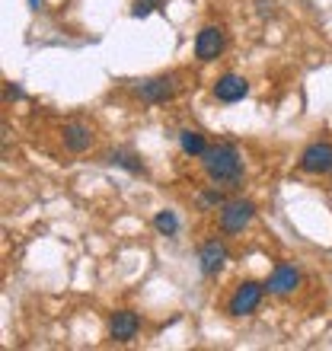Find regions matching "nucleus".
I'll return each mask as SVG.
<instances>
[{
    "instance_id": "nucleus-1",
    "label": "nucleus",
    "mask_w": 332,
    "mask_h": 351,
    "mask_svg": "<svg viewBox=\"0 0 332 351\" xmlns=\"http://www.w3.org/2000/svg\"><path fill=\"white\" fill-rule=\"evenodd\" d=\"M202 169L214 185L221 189H237L243 179V154L237 144L221 141V144H208L202 154Z\"/></svg>"
},
{
    "instance_id": "nucleus-2",
    "label": "nucleus",
    "mask_w": 332,
    "mask_h": 351,
    "mask_svg": "<svg viewBox=\"0 0 332 351\" xmlns=\"http://www.w3.org/2000/svg\"><path fill=\"white\" fill-rule=\"evenodd\" d=\"M252 221H256V204L249 202V198H230V202H224L221 214H217V227L227 237L243 233Z\"/></svg>"
},
{
    "instance_id": "nucleus-3",
    "label": "nucleus",
    "mask_w": 332,
    "mask_h": 351,
    "mask_svg": "<svg viewBox=\"0 0 332 351\" xmlns=\"http://www.w3.org/2000/svg\"><path fill=\"white\" fill-rule=\"evenodd\" d=\"M265 297V285L259 281H240L233 287V294L227 297V313L230 316H252Z\"/></svg>"
},
{
    "instance_id": "nucleus-4",
    "label": "nucleus",
    "mask_w": 332,
    "mask_h": 351,
    "mask_svg": "<svg viewBox=\"0 0 332 351\" xmlns=\"http://www.w3.org/2000/svg\"><path fill=\"white\" fill-rule=\"evenodd\" d=\"M134 93H138V99L147 102V106H163V102L176 99V93H179V77L176 74L147 77V80H141Z\"/></svg>"
},
{
    "instance_id": "nucleus-5",
    "label": "nucleus",
    "mask_w": 332,
    "mask_h": 351,
    "mask_svg": "<svg viewBox=\"0 0 332 351\" xmlns=\"http://www.w3.org/2000/svg\"><path fill=\"white\" fill-rule=\"evenodd\" d=\"M224 48H227V32H224V26L208 23V26L198 29V36H195V58H198L202 64L217 61V58L224 55Z\"/></svg>"
},
{
    "instance_id": "nucleus-6",
    "label": "nucleus",
    "mask_w": 332,
    "mask_h": 351,
    "mask_svg": "<svg viewBox=\"0 0 332 351\" xmlns=\"http://www.w3.org/2000/svg\"><path fill=\"white\" fill-rule=\"evenodd\" d=\"M297 167L307 176L332 173V141H313V144H307L300 160H297Z\"/></svg>"
},
{
    "instance_id": "nucleus-7",
    "label": "nucleus",
    "mask_w": 332,
    "mask_h": 351,
    "mask_svg": "<svg viewBox=\"0 0 332 351\" xmlns=\"http://www.w3.org/2000/svg\"><path fill=\"white\" fill-rule=\"evenodd\" d=\"M227 259H230L227 243H224L221 237H211V240H204L202 250H198V271H202L204 278H214L224 265H227Z\"/></svg>"
},
{
    "instance_id": "nucleus-8",
    "label": "nucleus",
    "mask_w": 332,
    "mask_h": 351,
    "mask_svg": "<svg viewBox=\"0 0 332 351\" xmlns=\"http://www.w3.org/2000/svg\"><path fill=\"white\" fill-rule=\"evenodd\" d=\"M297 287H300V268L291 265V262H278V265L272 268L268 281H265V291L268 294H275V297L294 294Z\"/></svg>"
},
{
    "instance_id": "nucleus-9",
    "label": "nucleus",
    "mask_w": 332,
    "mask_h": 351,
    "mask_svg": "<svg viewBox=\"0 0 332 351\" xmlns=\"http://www.w3.org/2000/svg\"><path fill=\"white\" fill-rule=\"evenodd\" d=\"M138 332H141V316L134 313V310H115V313L109 316V339L112 342L128 345L138 339Z\"/></svg>"
},
{
    "instance_id": "nucleus-10",
    "label": "nucleus",
    "mask_w": 332,
    "mask_h": 351,
    "mask_svg": "<svg viewBox=\"0 0 332 351\" xmlns=\"http://www.w3.org/2000/svg\"><path fill=\"white\" fill-rule=\"evenodd\" d=\"M214 99L217 102H227V106H233V102H240L249 96V80L240 74H221L217 80H214L211 86Z\"/></svg>"
},
{
    "instance_id": "nucleus-11",
    "label": "nucleus",
    "mask_w": 332,
    "mask_h": 351,
    "mask_svg": "<svg viewBox=\"0 0 332 351\" xmlns=\"http://www.w3.org/2000/svg\"><path fill=\"white\" fill-rule=\"evenodd\" d=\"M61 141H64V147L71 154H86L93 147V128L83 125V121H67L61 128Z\"/></svg>"
},
{
    "instance_id": "nucleus-12",
    "label": "nucleus",
    "mask_w": 332,
    "mask_h": 351,
    "mask_svg": "<svg viewBox=\"0 0 332 351\" xmlns=\"http://www.w3.org/2000/svg\"><path fill=\"white\" fill-rule=\"evenodd\" d=\"M179 150H182L185 157L202 160V154L208 150V141H204L202 131H195V128H182V131H179Z\"/></svg>"
},
{
    "instance_id": "nucleus-13",
    "label": "nucleus",
    "mask_w": 332,
    "mask_h": 351,
    "mask_svg": "<svg viewBox=\"0 0 332 351\" xmlns=\"http://www.w3.org/2000/svg\"><path fill=\"white\" fill-rule=\"evenodd\" d=\"M112 163V167H121V169H128V173H147V167H144V160L138 157V154H128V150H112L109 157H106Z\"/></svg>"
},
{
    "instance_id": "nucleus-14",
    "label": "nucleus",
    "mask_w": 332,
    "mask_h": 351,
    "mask_svg": "<svg viewBox=\"0 0 332 351\" xmlns=\"http://www.w3.org/2000/svg\"><path fill=\"white\" fill-rule=\"evenodd\" d=\"M224 202H227V198H224L221 185H211V189H202V192H198V208H202V211H221Z\"/></svg>"
},
{
    "instance_id": "nucleus-15",
    "label": "nucleus",
    "mask_w": 332,
    "mask_h": 351,
    "mask_svg": "<svg viewBox=\"0 0 332 351\" xmlns=\"http://www.w3.org/2000/svg\"><path fill=\"white\" fill-rule=\"evenodd\" d=\"M154 227H157L160 237H176L179 233V217H176V211H157L154 214Z\"/></svg>"
},
{
    "instance_id": "nucleus-16",
    "label": "nucleus",
    "mask_w": 332,
    "mask_h": 351,
    "mask_svg": "<svg viewBox=\"0 0 332 351\" xmlns=\"http://www.w3.org/2000/svg\"><path fill=\"white\" fill-rule=\"evenodd\" d=\"M160 3H163V0H134V7H131V16H134V19L150 16V13H154Z\"/></svg>"
},
{
    "instance_id": "nucleus-17",
    "label": "nucleus",
    "mask_w": 332,
    "mask_h": 351,
    "mask_svg": "<svg viewBox=\"0 0 332 351\" xmlns=\"http://www.w3.org/2000/svg\"><path fill=\"white\" fill-rule=\"evenodd\" d=\"M256 7H259V16H272V3L268 0H256Z\"/></svg>"
},
{
    "instance_id": "nucleus-18",
    "label": "nucleus",
    "mask_w": 332,
    "mask_h": 351,
    "mask_svg": "<svg viewBox=\"0 0 332 351\" xmlns=\"http://www.w3.org/2000/svg\"><path fill=\"white\" fill-rule=\"evenodd\" d=\"M7 96L10 99H23V90H19L16 84H7Z\"/></svg>"
},
{
    "instance_id": "nucleus-19",
    "label": "nucleus",
    "mask_w": 332,
    "mask_h": 351,
    "mask_svg": "<svg viewBox=\"0 0 332 351\" xmlns=\"http://www.w3.org/2000/svg\"><path fill=\"white\" fill-rule=\"evenodd\" d=\"M29 10H42V0H29Z\"/></svg>"
}]
</instances>
